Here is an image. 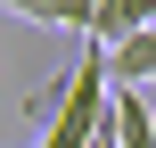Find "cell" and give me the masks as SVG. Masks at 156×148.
I'll list each match as a JSON object with an SVG mask.
<instances>
[{
    "label": "cell",
    "mask_w": 156,
    "mask_h": 148,
    "mask_svg": "<svg viewBox=\"0 0 156 148\" xmlns=\"http://www.w3.org/2000/svg\"><path fill=\"white\" fill-rule=\"evenodd\" d=\"M8 16H25V25H66V0H0Z\"/></svg>",
    "instance_id": "4"
},
{
    "label": "cell",
    "mask_w": 156,
    "mask_h": 148,
    "mask_svg": "<svg viewBox=\"0 0 156 148\" xmlns=\"http://www.w3.org/2000/svg\"><path fill=\"white\" fill-rule=\"evenodd\" d=\"M107 82H115V91H140V82H156V25L107 49Z\"/></svg>",
    "instance_id": "3"
},
{
    "label": "cell",
    "mask_w": 156,
    "mask_h": 148,
    "mask_svg": "<svg viewBox=\"0 0 156 148\" xmlns=\"http://www.w3.org/2000/svg\"><path fill=\"white\" fill-rule=\"evenodd\" d=\"M107 49L99 41H82L74 49V66H66V99H58V115H49V132H41V148H82L107 132Z\"/></svg>",
    "instance_id": "1"
},
{
    "label": "cell",
    "mask_w": 156,
    "mask_h": 148,
    "mask_svg": "<svg viewBox=\"0 0 156 148\" xmlns=\"http://www.w3.org/2000/svg\"><path fill=\"white\" fill-rule=\"evenodd\" d=\"M148 25H156V0H99L90 41H99V49H115V41H132V33H148Z\"/></svg>",
    "instance_id": "2"
},
{
    "label": "cell",
    "mask_w": 156,
    "mask_h": 148,
    "mask_svg": "<svg viewBox=\"0 0 156 148\" xmlns=\"http://www.w3.org/2000/svg\"><path fill=\"white\" fill-rule=\"evenodd\" d=\"M82 148H115V115H107V132H99V140H82Z\"/></svg>",
    "instance_id": "5"
}]
</instances>
